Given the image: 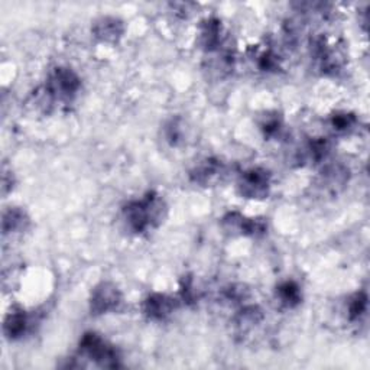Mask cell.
Wrapping results in <instances>:
<instances>
[{"label": "cell", "instance_id": "1", "mask_svg": "<svg viewBox=\"0 0 370 370\" xmlns=\"http://www.w3.org/2000/svg\"><path fill=\"white\" fill-rule=\"evenodd\" d=\"M165 208V203L158 194L148 193L142 199L129 201L123 208V217L127 227L141 235L162 221Z\"/></svg>", "mask_w": 370, "mask_h": 370}, {"label": "cell", "instance_id": "2", "mask_svg": "<svg viewBox=\"0 0 370 370\" xmlns=\"http://www.w3.org/2000/svg\"><path fill=\"white\" fill-rule=\"evenodd\" d=\"M80 353L100 367H120L117 350L96 333H85L80 340Z\"/></svg>", "mask_w": 370, "mask_h": 370}, {"label": "cell", "instance_id": "3", "mask_svg": "<svg viewBox=\"0 0 370 370\" xmlns=\"http://www.w3.org/2000/svg\"><path fill=\"white\" fill-rule=\"evenodd\" d=\"M81 87V80L68 67H57L51 71L45 84V92L50 99L70 100L73 99Z\"/></svg>", "mask_w": 370, "mask_h": 370}, {"label": "cell", "instance_id": "4", "mask_svg": "<svg viewBox=\"0 0 370 370\" xmlns=\"http://www.w3.org/2000/svg\"><path fill=\"white\" fill-rule=\"evenodd\" d=\"M270 189V174L263 168L246 171L239 181V193L246 199H266Z\"/></svg>", "mask_w": 370, "mask_h": 370}, {"label": "cell", "instance_id": "5", "mask_svg": "<svg viewBox=\"0 0 370 370\" xmlns=\"http://www.w3.org/2000/svg\"><path fill=\"white\" fill-rule=\"evenodd\" d=\"M122 292L112 282H102L91 292L90 298V310L91 314L102 315L112 312L119 308L122 304Z\"/></svg>", "mask_w": 370, "mask_h": 370}, {"label": "cell", "instance_id": "6", "mask_svg": "<svg viewBox=\"0 0 370 370\" xmlns=\"http://www.w3.org/2000/svg\"><path fill=\"white\" fill-rule=\"evenodd\" d=\"M223 226L245 236H259L266 231V223L262 218H248L239 213H228L223 218Z\"/></svg>", "mask_w": 370, "mask_h": 370}, {"label": "cell", "instance_id": "7", "mask_svg": "<svg viewBox=\"0 0 370 370\" xmlns=\"http://www.w3.org/2000/svg\"><path fill=\"white\" fill-rule=\"evenodd\" d=\"M176 301L165 294H152L144 302V312L151 319H164L174 312Z\"/></svg>", "mask_w": 370, "mask_h": 370}, {"label": "cell", "instance_id": "8", "mask_svg": "<svg viewBox=\"0 0 370 370\" xmlns=\"http://www.w3.org/2000/svg\"><path fill=\"white\" fill-rule=\"evenodd\" d=\"M223 171L224 166L218 159L208 158L196 166V169L191 172V179L196 184L203 185V187H208V185L221 176Z\"/></svg>", "mask_w": 370, "mask_h": 370}, {"label": "cell", "instance_id": "9", "mask_svg": "<svg viewBox=\"0 0 370 370\" xmlns=\"http://www.w3.org/2000/svg\"><path fill=\"white\" fill-rule=\"evenodd\" d=\"M125 32V26L122 23V21L112 18V16H106L99 19L95 26H92V33L95 36L103 42H117L122 35Z\"/></svg>", "mask_w": 370, "mask_h": 370}, {"label": "cell", "instance_id": "10", "mask_svg": "<svg viewBox=\"0 0 370 370\" xmlns=\"http://www.w3.org/2000/svg\"><path fill=\"white\" fill-rule=\"evenodd\" d=\"M200 41H201V45H203V48L206 51H208V53L218 51L221 48V45L224 43L223 29H221L220 21L207 19L201 26Z\"/></svg>", "mask_w": 370, "mask_h": 370}, {"label": "cell", "instance_id": "11", "mask_svg": "<svg viewBox=\"0 0 370 370\" xmlns=\"http://www.w3.org/2000/svg\"><path fill=\"white\" fill-rule=\"evenodd\" d=\"M29 326L28 315L23 310H14L8 314L4 322L5 336L9 339H19L22 337Z\"/></svg>", "mask_w": 370, "mask_h": 370}, {"label": "cell", "instance_id": "12", "mask_svg": "<svg viewBox=\"0 0 370 370\" xmlns=\"http://www.w3.org/2000/svg\"><path fill=\"white\" fill-rule=\"evenodd\" d=\"M29 224V218L26 213L21 208H11L4 214V235L19 233L23 231Z\"/></svg>", "mask_w": 370, "mask_h": 370}, {"label": "cell", "instance_id": "13", "mask_svg": "<svg viewBox=\"0 0 370 370\" xmlns=\"http://www.w3.org/2000/svg\"><path fill=\"white\" fill-rule=\"evenodd\" d=\"M276 297H278V300H280V302L282 305H285L287 308L297 307L302 300L301 288L294 281H285L280 287H278L276 288Z\"/></svg>", "mask_w": 370, "mask_h": 370}, {"label": "cell", "instance_id": "14", "mask_svg": "<svg viewBox=\"0 0 370 370\" xmlns=\"http://www.w3.org/2000/svg\"><path fill=\"white\" fill-rule=\"evenodd\" d=\"M263 319V312L252 305V307H246L242 311H239L238 317H236V326L242 330V332H248L253 327H256L258 324H260V321Z\"/></svg>", "mask_w": 370, "mask_h": 370}, {"label": "cell", "instance_id": "15", "mask_svg": "<svg viewBox=\"0 0 370 370\" xmlns=\"http://www.w3.org/2000/svg\"><path fill=\"white\" fill-rule=\"evenodd\" d=\"M329 154H330V142L324 137L314 139V141H311L307 145L305 149V157L314 162H321L322 159L327 158Z\"/></svg>", "mask_w": 370, "mask_h": 370}, {"label": "cell", "instance_id": "16", "mask_svg": "<svg viewBox=\"0 0 370 370\" xmlns=\"http://www.w3.org/2000/svg\"><path fill=\"white\" fill-rule=\"evenodd\" d=\"M367 310V294L366 292H357L354 294L347 305V312H349V318L352 321L359 319L361 315H364Z\"/></svg>", "mask_w": 370, "mask_h": 370}, {"label": "cell", "instance_id": "17", "mask_svg": "<svg viewBox=\"0 0 370 370\" xmlns=\"http://www.w3.org/2000/svg\"><path fill=\"white\" fill-rule=\"evenodd\" d=\"M357 123V119L352 113H336L332 116V127L339 133H346L352 130Z\"/></svg>", "mask_w": 370, "mask_h": 370}, {"label": "cell", "instance_id": "18", "mask_svg": "<svg viewBox=\"0 0 370 370\" xmlns=\"http://www.w3.org/2000/svg\"><path fill=\"white\" fill-rule=\"evenodd\" d=\"M259 67L263 71H276L280 68V61L272 51H266L259 57Z\"/></svg>", "mask_w": 370, "mask_h": 370}, {"label": "cell", "instance_id": "19", "mask_svg": "<svg viewBox=\"0 0 370 370\" xmlns=\"http://www.w3.org/2000/svg\"><path fill=\"white\" fill-rule=\"evenodd\" d=\"M262 129L265 130V134L272 136V134H275L278 130L281 129V123L276 117H268L266 122L262 125Z\"/></svg>", "mask_w": 370, "mask_h": 370}]
</instances>
